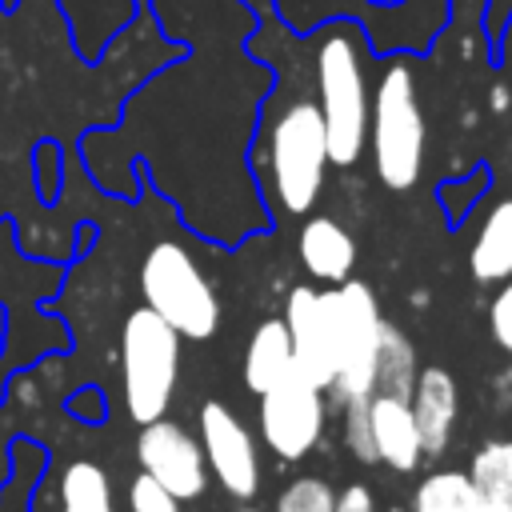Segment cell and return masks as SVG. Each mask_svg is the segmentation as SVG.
Here are the masks:
<instances>
[{
  "label": "cell",
  "mask_w": 512,
  "mask_h": 512,
  "mask_svg": "<svg viewBox=\"0 0 512 512\" xmlns=\"http://www.w3.org/2000/svg\"><path fill=\"white\" fill-rule=\"evenodd\" d=\"M316 88H320V120L328 164L352 168L368 148V80L360 48L348 32H332L316 52Z\"/></svg>",
  "instance_id": "cell-1"
},
{
  "label": "cell",
  "mask_w": 512,
  "mask_h": 512,
  "mask_svg": "<svg viewBox=\"0 0 512 512\" xmlns=\"http://www.w3.org/2000/svg\"><path fill=\"white\" fill-rule=\"evenodd\" d=\"M368 148L384 188L404 192L424 168V112L408 64H388L368 104Z\"/></svg>",
  "instance_id": "cell-2"
},
{
  "label": "cell",
  "mask_w": 512,
  "mask_h": 512,
  "mask_svg": "<svg viewBox=\"0 0 512 512\" xmlns=\"http://www.w3.org/2000/svg\"><path fill=\"white\" fill-rule=\"evenodd\" d=\"M144 304L176 328L180 340H208L220 328V300L204 268L176 240H156L140 264Z\"/></svg>",
  "instance_id": "cell-3"
},
{
  "label": "cell",
  "mask_w": 512,
  "mask_h": 512,
  "mask_svg": "<svg viewBox=\"0 0 512 512\" xmlns=\"http://www.w3.org/2000/svg\"><path fill=\"white\" fill-rule=\"evenodd\" d=\"M124 408L136 424H152L168 412L180 376V336L148 304L128 312L120 332Z\"/></svg>",
  "instance_id": "cell-4"
},
{
  "label": "cell",
  "mask_w": 512,
  "mask_h": 512,
  "mask_svg": "<svg viewBox=\"0 0 512 512\" xmlns=\"http://www.w3.org/2000/svg\"><path fill=\"white\" fill-rule=\"evenodd\" d=\"M328 168V144H324V120L312 100L292 104L280 112L268 136V172L276 200L288 212H308L320 196Z\"/></svg>",
  "instance_id": "cell-5"
},
{
  "label": "cell",
  "mask_w": 512,
  "mask_h": 512,
  "mask_svg": "<svg viewBox=\"0 0 512 512\" xmlns=\"http://www.w3.org/2000/svg\"><path fill=\"white\" fill-rule=\"evenodd\" d=\"M332 296V324H336V376L324 396H332L340 408L352 400L372 396L376 376V332H380V304L372 288L356 276L328 288Z\"/></svg>",
  "instance_id": "cell-6"
},
{
  "label": "cell",
  "mask_w": 512,
  "mask_h": 512,
  "mask_svg": "<svg viewBox=\"0 0 512 512\" xmlns=\"http://www.w3.org/2000/svg\"><path fill=\"white\" fill-rule=\"evenodd\" d=\"M324 416V392L292 368L268 392H260V436L280 460L308 456L324 432Z\"/></svg>",
  "instance_id": "cell-7"
},
{
  "label": "cell",
  "mask_w": 512,
  "mask_h": 512,
  "mask_svg": "<svg viewBox=\"0 0 512 512\" xmlns=\"http://www.w3.org/2000/svg\"><path fill=\"white\" fill-rule=\"evenodd\" d=\"M136 460H140V472H148L180 504L204 496V488H208V464H204L200 440L188 428H180L164 416L152 420V424H140Z\"/></svg>",
  "instance_id": "cell-8"
},
{
  "label": "cell",
  "mask_w": 512,
  "mask_h": 512,
  "mask_svg": "<svg viewBox=\"0 0 512 512\" xmlns=\"http://www.w3.org/2000/svg\"><path fill=\"white\" fill-rule=\"evenodd\" d=\"M292 344V372L308 384L328 392L336 376V324H332V296L308 284L288 292V312L280 316Z\"/></svg>",
  "instance_id": "cell-9"
},
{
  "label": "cell",
  "mask_w": 512,
  "mask_h": 512,
  "mask_svg": "<svg viewBox=\"0 0 512 512\" xmlns=\"http://www.w3.org/2000/svg\"><path fill=\"white\" fill-rule=\"evenodd\" d=\"M200 448H204V464L208 472L220 480V488L236 500H252L260 488V460H256V440L252 432L240 424V416L220 404L208 400L200 408Z\"/></svg>",
  "instance_id": "cell-10"
},
{
  "label": "cell",
  "mask_w": 512,
  "mask_h": 512,
  "mask_svg": "<svg viewBox=\"0 0 512 512\" xmlns=\"http://www.w3.org/2000/svg\"><path fill=\"white\" fill-rule=\"evenodd\" d=\"M408 404H412V416H416V432H420L424 456L444 452V444H448V436L456 428V412H460V388H456L452 372H444V368L416 372Z\"/></svg>",
  "instance_id": "cell-11"
},
{
  "label": "cell",
  "mask_w": 512,
  "mask_h": 512,
  "mask_svg": "<svg viewBox=\"0 0 512 512\" xmlns=\"http://www.w3.org/2000/svg\"><path fill=\"white\" fill-rule=\"evenodd\" d=\"M368 428H372V448H376V464H388L396 472H412L424 456L420 448V432H416V416L412 404L400 396H368Z\"/></svg>",
  "instance_id": "cell-12"
},
{
  "label": "cell",
  "mask_w": 512,
  "mask_h": 512,
  "mask_svg": "<svg viewBox=\"0 0 512 512\" xmlns=\"http://www.w3.org/2000/svg\"><path fill=\"white\" fill-rule=\"evenodd\" d=\"M300 264L308 276L340 284L352 276L356 264V240L344 224H336L332 216H308L300 228Z\"/></svg>",
  "instance_id": "cell-13"
},
{
  "label": "cell",
  "mask_w": 512,
  "mask_h": 512,
  "mask_svg": "<svg viewBox=\"0 0 512 512\" xmlns=\"http://www.w3.org/2000/svg\"><path fill=\"white\" fill-rule=\"evenodd\" d=\"M468 272L480 284H500L512 276V196L500 200L484 216V224L468 248Z\"/></svg>",
  "instance_id": "cell-14"
},
{
  "label": "cell",
  "mask_w": 512,
  "mask_h": 512,
  "mask_svg": "<svg viewBox=\"0 0 512 512\" xmlns=\"http://www.w3.org/2000/svg\"><path fill=\"white\" fill-rule=\"evenodd\" d=\"M288 368H292L288 328H284L280 316H276V320H264V324L252 332L248 348H244V384H248V392H256V396L268 392Z\"/></svg>",
  "instance_id": "cell-15"
},
{
  "label": "cell",
  "mask_w": 512,
  "mask_h": 512,
  "mask_svg": "<svg viewBox=\"0 0 512 512\" xmlns=\"http://www.w3.org/2000/svg\"><path fill=\"white\" fill-rule=\"evenodd\" d=\"M468 480L480 512H512V440H488L472 452Z\"/></svg>",
  "instance_id": "cell-16"
},
{
  "label": "cell",
  "mask_w": 512,
  "mask_h": 512,
  "mask_svg": "<svg viewBox=\"0 0 512 512\" xmlns=\"http://www.w3.org/2000/svg\"><path fill=\"white\" fill-rule=\"evenodd\" d=\"M412 384H416V352H412V340L392 320H380L372 392L376 396H400V400H408L412 396Z\"/></svg>",
  "instance_id": "cell-17"
},
{
  "label": "cell",
  "mask_w": 512,
  "mask_h": 512,
  "mask_svg": "<svg viewBox=\"0 0 512 512\" xmlns=\"http://www.w3.org/2000/svg\"><path fill=\"white\" fill-rule=\"evenodd\" d=\"M60 512H116L108 472L92 460H72L60 476Z\"/></svg>",
  "instance_id": "cell-18"
},
{
  "label": "cell",
  "mask_w": 512,
  "mask_h": 512,
  "mask_svg": "<svg viewBox=\"0 0 512 512\" xmlns=\"http://www.w3.org/2000/svg\"><path fill=\"white\" fill-rule=\"evenodd\" d=\"M412 512H480L476 488H472L468 472H456V468L428 472V476L416 484Z\"/></svg>",
  "instance_id": "cell-19"
},
{
  "label": "cell",
  "mask_w": 512,
  "mask_h": 512,
  "mask_svg": "<svg viewBox=\"0 0 512 512\" xmlns=\"http://www.w3.org/2000/svg\"><path fill=\"white\" fill-rule=\"evenodd\" d=\"M332 484L320 480V476H296L280 496H276V508L272 512H332Z\"/></svg>",
  "instance_id": "cell-20"
},
{
  "label": "cell",
  "mask_w": 512,
  "mask_h": 512,
  "mask_svg": "<svg viewBox=\"0 0 512 512\" xmlns=\"http://www.w3.org/2000/svg\"><path fill=\"white\" fill-rule=\"evenodd\" d=\"M344 448H348L360 464H376L372 428H368V400H352V404H344Z\"/></svg>",
  "instance_id": "cell-21"
},
{
  "label": "cell",
  "mask_w": 512,
  "mask_h": 512,
  "mask_svg": "<svg viewBox=\"0 0 512 512\" xmlns=\"http://www.w3.org/2000/svg\"><path fill=\"white\" fill-rule=\"evenodd\" d=\"M128 508H132V512H180V500H176L168 488H160L148 472H140V476L128 484Z\"/></svg>",
  "instance_id": "cell-22"
},
{
  "label": "cell",
  "mask_w": 512,
  "mask_h": 512,
  "mask_svg": "<svg viewBox=\"0 0 512 512\" xmlns=\"http://www.w3.org/2000/svg\"><path fill=\"white\" fill-rule=\"evenodd\" d=\"M488 328H492V340L512 356V276L500 280V292L488 308Z\"/></svg>",
  "instance_id": "cell-23"
},
{
  "label": "cell",
  "mask_w": 512,
  "mask_h": 512,
  "mask_svg": "<svg viewBox=\"0 0 512 512\" xmlns=\"http://www.w3.org/2000/svg\"><path fill=\"white\" fill-rule=\"evenodd\" d=\"M332 512H376V500H372V492L364 484H348L344 492H336Z\"/></svg>",
  "instance_id": "cell-24"
},
{
  "label": "cell",
  "mask_w": 512,
  "mask_h": 512,
  "mask_svg": "<svg viewBox=\"0 0 512 512\" xmlns=\"http://www.w3.org/2000/svg\"><path fill=\"white\" fill-rule=\"evenodd\" d=\"M236 512H264V508H256V504H248V500H240V508Z\"/></svg>",
  "instance_id": "cell-25"
}]
</instances>
